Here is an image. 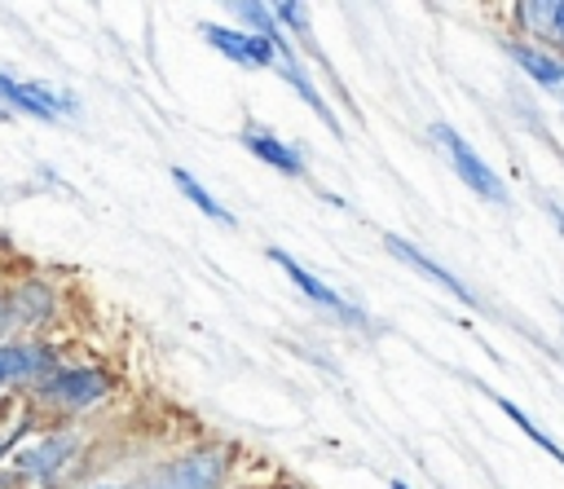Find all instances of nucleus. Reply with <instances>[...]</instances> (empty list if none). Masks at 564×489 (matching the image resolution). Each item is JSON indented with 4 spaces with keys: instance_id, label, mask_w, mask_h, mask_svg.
<instances>
[{
    "instance_id": "nucleus-4",
    "label": "nucleus",
    "mask_w": 564,
    "mask_h": 489,
    "mask_svg": "<svg viewBox=\"0 0 564 489\" xmlns=\"http://www.w3.org/2000/svg\"><path fill=\"white\" fill-rule=\"evenodd\" d=\"M106 392H110V379H106V370H97V366H57V370H48V374L35 383V396H40V401H48V405H57V410H70V414L97 405Z\"/></svg>"
},
{
    "instance_id": "nucleus-20",
    "label": "nucleus",
    "mask_w": 564,
    "mask_h": 489,
    "mask_svg": "<svg viewBox=\"0 0 564 489\" xmlns=\"http://www.w3.org/2000/svg\"><path fill=\"white\" fill-rule=\"evenodd\" d=\"M88 489H123V485H88Z\"/></svg>"
},
{
    "instance_id": "nucleus-2",
    "label": "nucleus",
    "mask_w": 564,
    "mask_h": 489,
    "mask_svg": "<svg viewBox=\"0 0 564 489\" xmlns=\"http://www.w3.org/2000/svg\"><path fill=\"white\" fill-rule=\"evenodd\" d=\"M79 454V432H44V436H31L13 458H9V471H18L22 480L31 485H57V476L66 471V463Z\"/></svg>"
},
{
    "instance_id": "nucleus-14",
    "label": "nucleus",
    "mask_w": 564,
    "mask_h": 489,
    "mask_svg": "<svg viewBox=\"0 0 564 489\" xmlns=\"http://www.w3.org/2000/svg\"><path fill=\"white\" fill-rule=\"evenodd\" d=\"M172 181H176V189H181V194H185V198H189V203H194V207H198L207 220L229 225V229L238 225V216H234L229 207H220V203H216V198H212V194H207V189H203V185H198V181H194L185 167H172Z\"/></svg>"
},
{
    "instance_id": "nucleus-18",
    "label": "nucleus",
    "mask_w": 564,
    "mask_h": 489,
    "mask_svg": "<svg viewBox=\"0 0 564 489\" xmlns=\"http://www.w3.org/2000/svg\"><path fill=\"white\" fill-rule=\"evenodd\" d=\"M0 489H31V480H22L18 471H0Z\"/></svg>"
},
{
    "instance_id": "nucleus-12",
    "label": "nucleus",
    "mask_w": 564,
    "mask_h": 489,
    "mask_svg": "<svg viewBox=\"0 0 564 489\" xmlns=\"http://www.w3.org/2000/svg\"><path fill=\"white\" fill-rule=\"evenodd\" d=\"M242 145H247V150H251L260 163H269V167L286 172V176H304V172H308V167H304V154H300L291 141H282L278 132L260 128V123L242 128Z\"/></svg>"
},
{
    "instance_id": "nucleus-9",
    "label": "nucleus",
    "mask_w": 564,
    "mask_h": 489,
    "mask_svg": "<svg viewBox=\"0 0 564 489\" xmlns=\"http://www.w3.org/2000/svg\"><path fill=\"white\" fill-rule=\"evenodd\" d=\"M383 247H388V256H397V260H401L405 269H414V273H423L427 282H436V286H441V291H449L454 300H463V304H471V308H480V300H476V291H471V286H467V282H463L458 273H449L445 264H436V260H432L427 251H419V247H414V242H405L401 233H383Z\"/></svg>"
},
{
    "instance_id": "nucleus-10",
    "label": "nucleus",
    "mask_w": 564,
    "mask_h": 489,
    "mask_svg": "<svg viewBox=\"0 0 564 489\" xmlns=\"http://www.w3.org/2000/svg\"><path fill=\"white\" fill-rule=\"evenodd\" d=\"M511 13L520 31L538 40V48L564 57V0H520Z\"/></svg>"
},
{
    "instance_id": "nucleus-1",
    "label": "nucleus",
    "mask_w": 564,
    "mask_h": 489,
    "mask_svg": "<svg viewBox=\"0 0 564 489\" xmlns=\"http://www.w3.org/2000/svg\"><path fill=\"white\" fill-rule=\"evenodd\" d=\"M229 445H194L163 467H154L137 489H229Z\"/></svg>"
},
{
    "instance_id": "nucleus-15",
    "label": "nucleus",
    "mask_w": 564,
    "mask_h": 489,
    "mask_svg": "<svg viewBox=\"0 0 564 489\" xmlns=\"http://www.w3.org/2000/svg\"><path fill=\"white\" fill-rule=\"evenodd\" d=\"M489 396H494V405H498V410H502V414H507V419H511V423H516V427H520V432H524V436H529L538 449H546V454H551V458L564 467V449H560V445H555V441H551V436H546V432H542V427H538V423H533V419H529V414H524V410H520L511 396H502V392H494V388H489Z\"/></svg>"
},
{
    "instance_id": "nucleus-17",
    "label": "nucleus",
    "mask_w": 564,
    "mask_h": 489,
    "mask_svg": "<svg viewBox=\"0 0 564 489\" xmlns=\"http://www.w3.org/2000/svg\"><path fill=\"white\" fill-rule=\"evenodd\" d=\"M22 436H26V427H18V432H4V436H0V458H9V449H13Z\"/></svg>"
},
{
    "instance_id": "nucleus-6",
    "label": "nucleus",
    "mask_w": 564,
    "mask_h": 489,
    "mask_svg": "<svg viewBox=\"0 0 564 489\" xmlns=\"http://www.w3.org/2000/svg\"><path fill=\"white\" fill-rule=\"evenodd\" d=\"M269 260H273V264H278V269H282V273H286L295 286H300V295H304L308 304H317V308L335 313L344 326H370V317H366L357 304H348V300H344L335 286H326L317 273H308V269H304V264H300L291 251H282V247H269Z\"/></svg>"
},
{
    "instance_id": "nucleus-21",
    "label": "nucleus",
    "mask_w": 564,
    "mask_h": 489,
    "mask_svg": "<svg viewBox=\"0 0 564 489\" xmlns=\"http://www.w3.org/2000/svg\"><path fill=\"white\" fill-rule=\"evenodd\" d=\"M269 489H300V485H269Z\"/></svg>"
},
{
    "instance_id": "nucleus-22",
    "label": "nucleus",
    "mask_w": 564,
    "mask_h": 489,
    "mask_svg": "<svg viewBox=\"0 0 564 489\" xmlns=\"http://www.w3.org/2000/svg\"><path fill=\"white\" fill-rule=\"evenodd\" d=\"M0 322H4V304H0Z\"/></svg>"
},
{
    "instance_id": "nucleus-11",
    "label": "nucleus",
    "mask_w": 564,
    "mask_h": 489,
    "mask_svg": "<svg viewBox=\"0 0 564 489\" xmlns=\"http://www.w3.org/2000/svg\"><path fill=\"white\" fill-rule=\"evenodd\" d=\"M273 44H278V62H273V66L282 70V79H286V84H291V88L304 97V106H308V110H313V115H317V119H322L330 132H339V119H335V110L326 106V97L317 93V84L308 79V70H304V66H300V57L291 53V44H286L282 35H278Z\"/></svg>"
},
{
    "instance_id": "nucleus-13",
    "label": "nucleus",
    "mask_w": 564,
    "mask_h": 489,
    "mask_svg": "<svg viewBox=\"0 0 564 489\" xmlns=\"http://www.w3.org/2000/svg\"><path fill=\"white\" fill-rule=\"evenodd\" d=\"M511 53V62L538 84V88H564V57L538 48V44H524V40H507L502 44Z\"/></svg>"
},
{
    "instance_id": "nucleus-16",
    "label": "nucleus",
    "mask_w": 564,
    "mask_h": 489,
    "mask_svg": "<svg viewBox=\"0 0 564 489\" xmlns=\"http://www.w3.org/2000/svg\"><path fill=\"white\" fill-rule=\"evenodd\" d=\"M234 13L251 22V35L278 40V18H273V9H269V4H251V0H238V4H234Z\"/></svg>"
},
{
    "instance_id": "nucleus-7",
    "label": "nucleus",
    "mask_w": 564,
    "mask_h": 489,
    "mask_svg": "<svg viewBox=\"0 0 564 489\" xmlns=\"http://www.w3.org/2000/svg\"><path fill=\"white\" fill-rule=\"evenodd\" d=\"M48 370H57L53 344H40V339H9V344H0V388H9V383H40Z\"/></svg>"
},
{
    "instance_id": "nucleus-19",
    "label": "nucleus",
    "mask_w": 564,
    "mask_h": 489,
    "mask_svg": "<svg viewBox=\"0 0 564 489\" xmlns=\"http://www.w3.org/2000/svg\"><path fill=\"white\" fill-rule=\"evenodd\" d=\"M388 489H410V485L405 480H388Z\"/></svg>"
},
{
    "instance_id": "nucleus-3",
    "label": "nucleus",
    "mask_w": 564,
    "mask_h": 489,
    "mask_svg": "<svg viewBox=\"0 0 564 489\" xmlns=\"http://www.w3.org/2000/svg\"><path fill=\"white\" fill-rule=\"evenodd\" d=\"M432 141L445 150V159H449V167H454V176L476 194V198H485V203H507V181L449 128V123H432Z\"/></svg>"
},
{
    "instance_id": "nucleus-5",
    "label": "nucleus",
    "mask_w": 564,
    "mask_h": 489,
    "mask_svg": "<svg viewBox=\"0 0 564 489\" xmlns=\"http://www.w3.org/2000/svg\"><path fill=\"white\" fill-rule=\"evenodd\" d=\"M0 106H9L18 115H31V119H62V115L79 110V97L66 93V88H48V84L18 79V75L0 70Z\"/></svg>"
},
{
    "instance_id": "nucleus-8",
    "label": "nucleus",
    "mask_w": 564,
    "mask_h": 489,
    "mask_svg": "<svg viewBox=\"0 0 564 489\" xmlns=\"http://www.w3.org/2000/svg\"><path fill=\"white\" fill-rule=\"evenodd\" d=\"M198 35L229 62L238 66H273L278 62V44L264 40V35H251V31H234V26H220V22H203Z\"/></svg>"
}]
</instances>
